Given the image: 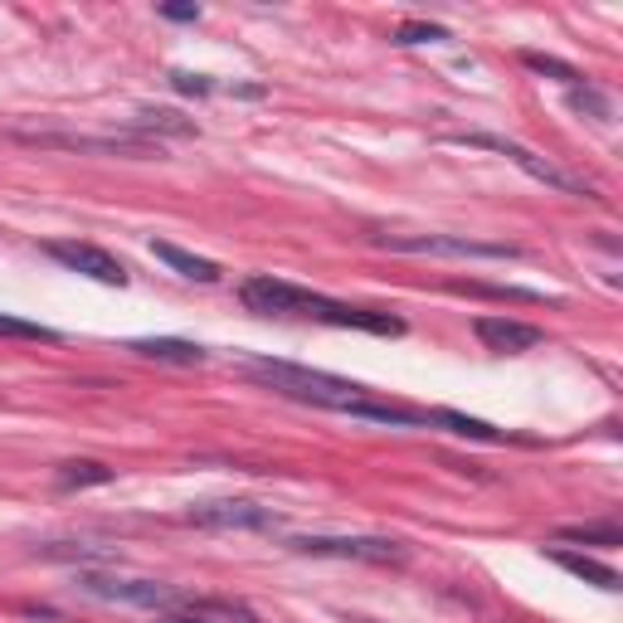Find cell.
I'll use <instances>...</instances> for the list:
<instances>
[{"instance_id":"obj_1","label":"cell","mask_w":623,"mask_h":623,"mask_svg":"<svg viewBox=\"0 0 623 623\" xmlns=\"http://www.w3.org/2000/svg\"><path fill=\"white\" fill-rule=\"evenodd\" d=\"M239 302L258 316H312V322H332V326H356V332H375V336H399L405 322L390 312H366V308H351V302L322 298V292H308L288 278L273 273H258L239 283Z\"/></svg>"},{"instance_id":"obj_24","label":"cell","mask_w":623,"mask_h":623,"mask_svg":"<svg viewBox=\"0 0 623 623\" xmlns=\"http://www.w3.org/2000/svg\"><path fill=\"white\" fill-rule=\"evenodd\" d=\"M167 84H171L175 93H195V98H205V93L215 88L205 74H185V68H171V74H167Z\"/></svg>"},{"instance_id":"obj_19","label":"cell","mask_w":623,"mask_h":623,"mask_svg":"<svg viewBox=\"0 0 623 623\" xmlns=\"http://www.w3.org/2000/svg\"><path fill=\"white\" fill-rule=\"evenodd\" d=\"M556 540H584V546H604V550H614V546H623V531H619L614 522H609V526H560Z\"/></svg>"},{"instance_id":"obj_22","label":"cell","mask_w":623,"mask_h":623,"mask_svg":"<svg viewBox=\"0 0 623 623\" xmlns=\"http://www.w3.org/2000/svg\"><path fill=\"white\" fill-rule=\"evenodd\" d=\"M570 108L574 112H590V117H599V122H609V98H604V93H594V88L574 84L570 88Z\"/></svg>"},{"instance_id":"obj_15","label":"cell","mask_w":623,"mask_h":623,"mask_svg":"<svg viewBox=\"0 0 623 623\" xmlns=\"http://www.w3.org/2000/svg\"><path fill=\"white\" fill-rule=\"evenodd\" d=\"M550 560H556L560 570H570L574 580H590L594 590H609L614 594L619 590V570H609V566H599V560H590V556H574V550H550Z\"/></svg>"},{"instance_id":"obj_5","label":"cell","mask_w":623,"mask_h":623,"mask_svg":"<svg viewBox=\"0 0 623 623\" xmlns=\"http://www.w3.org/2000/svg\"><path fill=\"white\" fill-rule=\"evenodd\" d=\"M78 590L93 599H108V604H132V609H181L185 594L171 590L161 580H142V574H103L84 570L78 574Z\"/></svg>"},{"instance_id":"obj_11","label":"cell","mask_w":623,"mask_h":623,"mask_svg":"<svg viewBox=\"0 0 623 623\" xmlns=\"http://www.w3.org/2000/svg\"><path fill=\"white\" fill-rule=\"evenodd\" d=\"M346 415L366 419V425H385V429H429V409L395 405V399H375V395H361Z\"/></svg>"},{"instance_id":"obj_13","label":"cell","mask_w":623,"mask_h":623,"mask_svg":"<svg viewBox=\"0 0 623 623\" xmlns=\"http://www.w3.org/2000/svg\"><path fill=\"white\" fill-rule=\"evenodd\" d=\"M151 254L161 258V264H171L181 278H191V283H219V264H210V258H200L191 249H175L167 239H151Z\"/></svg>"},{"instance_id":"obj_18","label":"cell","mask_w":623,"mask_h":623,"mask_svg":"<svg viewBox=\"0 0 623 623\" xmlns=\"http://www.w3.org/2000/svg\"><path fill=\"white\" fill-rule=\"evenodd\" d=\"M132 132L137 137H147V132H171V137H195V122H185L181 112H167V108H157V112H137L132 117Z\"/></svg>"},{"instance_id":"obj_7","label":"cell","mask_w":623,"mask_h":623,"mask_svg":"<svg viewBox=\"0 0 623 623\" xmlns=\"http://www.w3.org/2000/svg\"><path fill=\"white\" fill-rule=\"evenodd\" d=\"M20 147H40V151H93V157H167V147L157 137H84V132H10Z\"/></svg>"},{"instance_id":"obj_8","label":"cell","mask_w":623,"mask_h":623,"mask_svg":"<svg viewBox=\"0 0 623 623\" xmlns=\"http://www.w3.org/2000/svg\"><path fill=\"white\" fill-rule=\"evenodd\" d=\"M191 526H205V531H273L278 512L273 507H258V502L229 497V502H195L185 512Z\"/></svg>"},{"instance_id":"obj_9","label":"cell","mask_w":623,"mask_h":623,"mask_svg":"<svg viewBox=\"0 0 623 623\" xmlns=\"http://www.w3.org/2000/svg\"><path fill=\"white\" fill-rule=\"evenodd\" d=\"M44 254L54 258V264L74 268V273L93 278V283H108V288H122L127 283V268L122 258H112L108 249H98V244H78V239H50L44 244Z\"/></svg>"},{"instance_id":"obj_23","label":"cell","mask_w":623,"mask_h":623,"mask_svg":"<svg viewBox=\"0 0 623 623\" xmlns=\"http://www.w3.org/2000/svg\"><path fill=\"white\" fill-rule=\"evenodd\" d=\"M526 58V68H536V74H550V78H566V84L574 88L580 84V74H574L570 64H560V58H550V54H522Z\"/></svg>"},{"instance_id":"obj_3","label":"cell","mask_w":623,"mask_h":623,"mask_svg":"<svg viewBox=\"0 0 623 623\" xmlns=\"http://www.w3.org/2000/svg\"><path fill=\"white\" fill-rule=\"evenodd\" d=\"M443 142H449V147H482V151H497V157H507L512 167H522L526 175H531V181L550 185V191L599 200V191H594L590 181H580V175H570V171L550 167L546 157H536V151H526L522 142H512V137H492V132H443Z\"/></svg>"},{"instance_id":"obj_14","label":"cell","mask_w":623,"mask_h":623,"mask_svg":"<svg viewBox=\"0 0 623 623\" xmlns=\"http://www.w3.org/2000/svg\"><path fill=\"white\" fill-rule=\"evenodd\" d=\"M132 351L147 361H171V366H200L205 361V346L175 341V336H142V341H132Z\"/></svg>"},{"instance_id":"obj_16","label":"cell","mask_w":623,"mask_h":623,"mask_svg":"<svg viewBox=\"0 0 623 623\" xmlns=\"http://www.w3.org/2000/svg\"><path fill=\"white\" fill-rule=\"evenodd\" d=\"M112 482V468L108 463H93V458H78V463H64L54 473V487L58 492H84V487H108Z\"/></svg>"},{"instance_id":"obj_17","label":"cell","mask_w":623,"mask_h":623,"mask_svg":"<svg viewBox=\"0 0 623 623\" xmlns=\"http://www.w3.org/2000/svg\"><path fill=\"white\" fill-rule=\"evenodd\" d=\"M429 425L449 429V433H458V439H477V443H502L507 439L502 429L482 425V419H473V415H458V409H429Z\"/></svg>"},{"instance_id":"obj_10","label":"cell","mask_w":623,"mask_h":623,"mask_svg":"<svg viewBox=\"0 0 623 623\" xmlns=\"http://www.w3.org/2000/svg\"><path fill=\"white\" fill-rule=\"evenodd\" d=\"M473 336L487 351H502V356H516V351H531L540 346V326L531 322H516V316H477Z\"/></svg>"},{"instance_id":"obj_20","label":"cell","mask_w":623,"mask_h":623,"mask_svg":"<svg viewBox=\"0 0 623 623\" xmlns=\"http://www.w3.org/2000/svg\"><path fill=\"white\" fill-rule=\"evenodd\" d=\"M0 336H10V341H58L54 326L25 322V316H10V312H0Z\"/></svg>"},{"instance_id":"obj_12","label":"cell","mask_w":623,"mask_h":623,"mask_svg":"<svg viewBox=\"0 0 623 623\" xmlns=\"http://www.w3.org/2000/svg\"><path fill=\"white\" fill-rule=\"evenodd\" d=\"M157 623H254V614L239 604H219V599H185L181 609L161 614Z\"/></svg>"},{"instance_id":"obj_2","label":"cell","mask_w":623,"mask_h":623,"mask_svg":"<svg viewBox=\"0 0 623 623\" xmlns=\"http://www.w3.org/2000/svg\"><path fill=\"white\" fill-rule=\"evenodd\" d=\"M239 370L249 375V380L268 385L273 395L298 399V405H312V409H332V415H346L361 395H370L366 385H356V380H341V375H326V370L292 366V361H244Z\"/></svg>"},{"instance_id":"obj_21","label":"cell","mask_w":623,"mask_h":623,"mask_svg":"<svg viewBox=\"0 0 623 623\" xmlns=\"http://www.w3.org/2000/svg\"><path fill=\"white\" fill-rule=\"evenodd\" d=\"M395 44H433V40H449V30L443 25H429V20H405L395 34H390Z\"/></svg>"},{"instance_id":"obj_4","label":"cell","mask_w":623,"mask_h":623,"mask_svg":"<svg viewBox=\"0 0 623 623\" xmlns=\"http://www.w3.org/2000/svg\"><path fill=\"white\" fill-rule=\"evenodd\" d=\"M375 244L390 254H425V258H487L507 264L522 258L516 244H487V239H453V234H375Z\"/></svg>"},{"instance_id":"obj_25","label":"cell","mask_w":623,"mask_h":623,"mask_svg":"<svg viewBox=\"0 0 623 623\" xmlns=\"http://www.w3.org/2000/svg\"><path fill=\"white\" fill-rule=\"evenodd\" d=\"M161 15H167V20H181V25H195V20H200V6H161Z\"/></svg>"},{"instance_id":"obj_26","label":"cell","mask_w":623,"mask_h":623,"mask_svg":"<svg viewBox=\"0 0 623 623\" xmlns=\"http://www.w3.org/2000/svg\"><path fill=\"white\" fill-rule=\"evenodd\" d=\"M356 623H370V619H356Z\"/></svg>"},{"instance_id":"obj_6","label":"cell","mask_w":623,"mask_h":623,"mask_svg":"<svg viewBox=\"0 0 623 623\" xmlns=\"http://www.w3.org/2000/svg\"><path fill=\"white\" fill-rule=\"evenodd\" d=\"M292 550L322 560H366V566H399L409 560V546L395 536H292Z\"/></svg>"}]
</instances>
